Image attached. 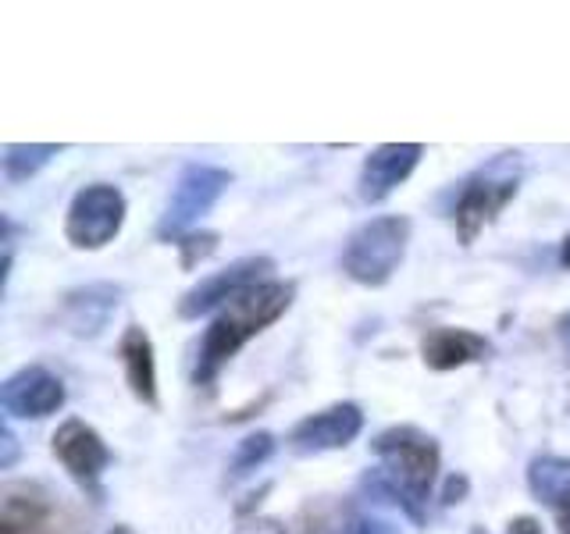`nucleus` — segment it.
<instances>
[{
    "mask_svg": "<svg viewBox=\"0 0 570 534\" xmlns=\"http://www.w3.org/2000/svg\"><path fill=\"white\" fill-rule=\"evenodd\" d=\"M560 335L570 343V314H563V317H560Z\"/></svg>",
    "mask_w": 570,
    "mask_h": 534,
    "instance_id": "nucleus-25",
    "label": "nucleus"
},
{
    "mask_svg": "<svg viewBox=\"0 0 570 534\" xmlns=\"http://www.w3.org/2000/svg\"><path fill=\"white\" fill-rule=\"evenodd\" d=\"M421 154H424L421 142H385V147L371 150L364 157L361 182H356L361 200L364 204H382L385 196L396 192L406 182V178L414 175Z\"/></svg>",
    "mask_w": 570,
    "mask_h": 534,
    "instance_id": "nucleus-11",
    "label": "nucleus"
},
{
    "mask_svg": "<svg viewBox=\"0 0 570 534\" xmlns=\"http://www.w3.org/2000/svg\"><path fill=\"white\" fill-rule=\"evenodd\" d=\"M510 534H542L539 521H531V516H521V521L510 524Z\"/></svg>",
    "mask_w": 570,
    "mask_h": 534,
    "instance_id": "nucleus-22",
    "label": "nucleus"
},
{
    "mask_svg": "<svg viewBox=\"0 0 570 534\" xmlns=\"http://www.w3.org/2000/svg\"><path fill=\"white\" fill-rule=\"evenodd\" d=\"M232 186V175L218 165H186L178 175L175 192L157 221V236L165 243H183L189 231L200 225L214 204L222 200V192Z\"/></svg>",
    "mask_w": 570,
    "mask_h": 534,
    "instance_id": "nucleus-5",
    "label": "nucleus"
},
{
    "mask_svg": "<svg viewBox=\"0 0 570 534\" xmlns=\"http://www.w3.org/2000/svg\"><path fill=\"white\" fill-rule=\"evenodd\" d=\"M0 438H4V456H0V467L11 471L14 467V456H18V442H14V432H11V424L0 427Z\"/></svg>",
    "mask_w": 570,
    "mask_h": 534,
    "instance_id": "nucleus-20",
    "label": "nucleus"
},
{
    "mask_svg": "<svg viewBox=\"0 0 570 534\" xmlns=\"http://www.w3.org/2000/svg\"><path fill=\"white\" fill-rule=\"evenodd\" d=\"M406 243H410L406 218H400V214L371 218L350 231V239L343 246V271L356 285L379 289V285H385L392 275H396V267L403 264Z\"/></svg>",
    "mask_w": 570,
    "mask_h": 534,
    "instance_id": "nucleus-3",
    "label": "nucleus"
},
{
    "mask_svg": "<svg viewBox=\"0 0 570 534\" xmlns=\"http://www.w3.org/2000/svg\"><path fill=\"white\" fill-rule=\"evenodd\" d=\"M371 449L382 459L379 471L410 498V503L424 510L439 477V442L432 435H424L414 424H400L374 438Z\"/></svg>",
    "mask_w": 570,
    "mask_h": 534,
    "instance_id": "nucleus-2",
    "label": "nucleus"
},
{
    "mask_svg": "<svg viewBox=\"0 0 570 534\" xmlns=\"http://www.w3.org/2000/svg\"><path fill=\"white\" fill-rule=\"evenodd\" d=\"M125 225V192L118 186H82L68 204L65 239L76 249H104Z\"/></svg>",
    "mask_w": 570,
    "mask_h": 534,
    "instance_id": "nucleus-6",
    "label": "nucleus"
},
{
    "mask_svg": "<svg viewBox=\"0 0 570 534\" xmlns=\"http://www.w3.org/2000/svg\"><path fill=\"white\" fill-rule=\"evenodd\" d=\"M296 289L289 281H261L249 293L236 296L228 307L210 320V328L200 338V349H196V367H193V385L210 388V382L218 378L222 367L236 356L249 338L261 335L267 325L293 307Z\"/></svg>",
    "mask_w": 570,
    "mask_h": 534,
    "instance_id": "nucleus-1",
    "label": "nucleus"
},
{
    "mask_svg": "<svg viewBox=\"0 0 570 534\" xmlns=\"http://www.w3.org/2000/svg\"><path fill=\"white\" fill-rule=\"evenodd\" d=\"M118 356L125 367V385L132 388V396L147 406H157V360L150 335L139 325H129L118 343Z\"/></svg>",
    "mask_w": 570,
    "mask_h": 534,
    "instance_id": "nucleus-15",
    "label": "nucleus"
},
{
    "mask_svg": "<svg viewBox=\"0 0 570 534\" xmlns=\"http://www.w3.org/2000/svg\"><path fill=\"white\" fill-rule=\"evenodd\" d=\"M61 150V142H11V147H4V178L8 182H26L36 171H43Z\"/></svg>",
    "mask_w": 570,
    "mask_h": 534,
    "instance_id": "nucleus-16",
    "label": "nucleus"
},
{
    "mask_svg": "<svg viewBox=\"0 0 570 534\" xmlns=\"http://www.w3.org/2000/svg\"><path fill=\"white\" fill-rule=\"evenodd\" d=\"M267 271H275V260L264 257V254L232 260L228 267H222V271L200 278L183 299H178V317L196 320V317H204V314L218 310V307H228L232 299L249 293L254 285L272 281V278H267Z\"/></svg>",
    "mask_w": 570,
    "mask_h": 534,
    "instance_id": "nucleus-7",
    "label": "nucleus"
},
{
    "mask_svg": "<svg viewBox=\"0 0 570 534\" xmlns=\"http://www.w3.org/2000/svg\"><path fill=\"white\" fill-rule=\"evenodd\" d=\"M107 534H136V531H132V527H125V524H121V527H111V531H107Z\"/></svg>",
    "mask_w": 570,
    "mask_h": 534,
    "instance_id": "nucleus-26",
    "label": "nucleus"
},
{
    "mask_svg": "<svg viewBox=\"0 0 570 534\" xmlns=\"http://www.w3.org/2000/svg\"><path fill=\"white\" fill-rule=\"evenodd\" d=\"M346 534H396V527L385 524V521H371V516H361V521H353Z\"/></svg>",
    "mask_w": 570,
    "mask_h": 534,
    "instance_id": "nucleus-19",
    "label": "nucleus"
},
{
    "mask_svg": "<svg viewBox=\"0 0 570 534\" xmlns=\"http://www.w3.org/2000/svg\"><path fill=\"white\" fill-rule=\"evenodd\" d=\"M121 289L111 281H89L82 289H71L61 299V325L65 332L79 335V338H94L107 328V320L118 310Z\"/></svg>",
    "mask_w": 570,
    "mask_h": 534,
    "instance_id": "nucleus-12",
    "label": "nucleus"
},
{
    "mask_svg": "<svg viewBox=\"0 0 570 534\" xmlns=\"http://www.w3.org/2000/svg\"><path fill=\"white\" fill-rule=\"evenodd\" d=\"M53 456L61 459V467L79 481L86 492L100 495V477L111 463V449L97 435V427H89L86 421L71 417L53 432Z\"/></svg>",
    "mask_w": 570,
    "mask_h": 534,
    "instance_id": "nucleus-8",
    "label": "nucleus"
},
{
    "mask_svg": "<svg viewBox=\"0 0 570 534\" xmlns=\"http://www.w3.org/2000/svg\"><path fill=\"white\" fill-rule=\"evenodd\" d=\"M560 264L570 267V231H567V239L560 243Z\"/></svg>",
    "mask_w": 570,
    "mask_h": 534,
    "instance_id": "nucleus-24",
    "label": "nucleus"
},
{
    "mask_svg": "<svg viewBox=\"0 0 570 534\" xmlns=\"http://www.w3.org/2000/svg\"><path fill=\"white\" fill-rule=\"evenodd\" d=\"M214 246H218V236H214V231H204V236H186L183 243H178V249H183V264L193 267L196 260L210 257Z\"/></svg>",
    "mask_w": 570,
    "mask_h": 534,
    "instance_id": "nucleus-18",
    "label": "nucleus"
},
{
    "mask_svg": "<svg viewBox=\"0 0 570 534\" xmlns=\"http://www.w3.org/2000/svg\"><path fill=\"white\" fill-rule=\"evenodd\" d=\"M275 453V438L267 435V432H254V435H246L239 445H236V453H232V463H228V485H236V481L249 477L257 467H264L267 459H272Z\"/></svg>",
    "mask_w": 570,
    "mask_h": 534,
    "instance_id": "nucleus-17",
    "label": "nucleus"
},
{
    "mask_svg": "<svg viewBox=\"0 0 570 534\" xmlns=\"http://www.w3.org/2000/svg\"><path fill=\"white\" fill-rule=\"evenodd\" d=\"M0 406H4V414H11V417L43 421L65 406V385L58 374L32 364V367H22L18 374H11L4 382V388H0Z\"/></svg>",
    "mask_w": 570,
    "mask_h": 534,
    "instance_id": "nucleus-10",
    "label": "nucleus"
},
{
    "mask_svg": "<svg viewBox=\"0 0 570 534\" xmlns=\"http://www.w3.org/2000/svg\"><path fill=\"white\" fill-rule=\"evenodd\" d=\"M421 356L432 370H456L489 356V343L468 328H432L421 343Z\"/></svg>",
    "mask_w": 570,
    "mask_h": 534,
    "instance_id": "nucleus-14",
    "label": "nucleus"
},
{
    "mask_svg": "<svg viewBox=\"0 0 570 534\" xmlns=\"http://www.w3.org/2000/svg\"><path fill=\"white\" fill-rule=\"evenodd\" d=\"M364 414L356 403H335L328 409H317V414L303 417L293 432H289V449L299 456H317V453H332V449H346V445L361 435Z\"/></svg>",
    "mask_w": 570,
    "mask_h": 534,
    "instance_id": "nucleus-9",
    "label": "nucleus"
},
{
    "mask_svg": "<svg viewBox=\"0 0 570 534\" xmlns=\"http://www.w3.org/2000/svg\"><path fill=\"white\" fill-rule=\"evenodd\" d=\"M528 488L546 510H552L560 534H570V459L534 456L528 463Z\"/></svg>",
    "mask_w": 570,
    "mask_h": 534,
    "instance_id": "nucleus-13",
    "label": "nucleus"
},
{
    "mask_svg": "<svg viewBox=\"0 0 570 534\" xmlns=\"http://www.w3.org/2000/svg\"><path fill=\"white\" fill-rule=\"evenodd\" d=\"M463 492H468V477H450V485H445V495H442V503L445 506H453L463 498Z\"/></svg>",
    "mask_w": 570,
    "mask_h": 534,
    "instance_id": "nucleus-21",
    "label": "nucleus"
},
{
    "mask_svg": "<svg viewBox=\"0 0 570 534\" xmlns=\"http://www.w3.org/2000/svg\"><path fill=\"white\" fill-rule=\"evenodd\" d=\"M239 534H282V527L272 524V521H261V524H249V527L239 531Z\"/></svg>",
    "mask_w": 570,
    "mask_h": 534,
    "instance_id": "nucleus-23",
    "label": "nucleus"
},
{
    "mask_svg": "<svg viewBox=\"0 0 570 534\" xmlns=\"http://www.w3.org/2000/svg\"><path fill=\"white\" fill-rule=\"evenodd\" d=\"M517 189H521V154H499L489 168L468 178L453 210L460 243L471 246L485 231V225L495 221V214L513 200Z\"/></svg>",
    "mask_w": 570,
    "mask_h": 534,
    "instance_id": "nucleus-4",
    "label": "nucleus"
}]
</instances>
